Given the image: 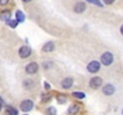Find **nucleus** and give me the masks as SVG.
Returning a JSON list of instances; mask_svg holds the SVG:
<instances>
[{"mask_svg": "<svg viewBox=\"0 0 123 115\" xmlns=\"http://www.w3.org/2000/svg\"><path fill=\"white\" fill-rule=\"evenodd\" d=\"M100 61H102L103 65L109 66V65H111V64L114 62V55H112L111 53H109V52H105L104 54H102V56H100Z\"/></svg>", "mask_w": 123, "mask_h": 115, "instance_id": "nucleus-1", "label": "nucleus"}, {"mask_svg": "<svg viewBox=\"0 0 123 115\" xmlns=\"http://www.w3.org/2000/svg\"><path fill=\"white\" fill-rule=\"evenodd\" d=\"M102 83H103V80H102L100 77H92L90 79V88L97 90V89H99L102 86Z\"/></svg>", "mask_w": 123, "mask_h": 115, "instance_id": "nucleus-2", "label": "nucleus"}, {"mask_svg": "<svg viewBox=\"0 0 123 115\" xmlns=\"http://www.w3.org/2000/svg\"><path fill=\"white\" fill-rule=\"evenodd\" d=\"M32 108H34V102L30 101V100H25V101H23V102L20 103V109H22L24 113L30 112Z\"/></svg>", "mask_w": 123, "mask_h": 115, "instance_id": "nucleus-3", "label": "nucleus"}, {"mask_svg": "<svg viewBox=\"0 0 123 115\" xmlns=\"http://www.w3.org/2000/svg\"><path fill=\"white\" fill-rule=\"evenodd\" d=\"M100 70V64L98 62V61H91L88 65H87V71L90 72V73H96V72H98Z\"/></svg>", "mask_w": 123, "mask_h": 115, "instance_id": "nucleus-4", "label": "nucleus"}, {"mask_svg": "<svg viewBox=\"0 0 123 115\" xmlns=\"http://www.w3.org/2000/svg\"><path fill=\"white\" fill-rule=\"evenodd\" d=\"M25 71L28 74H35L38 71V65L36 62H30L25 66Z\"/></svg>", "mask_w": 123, "mask_h": 115, "instance_id": "nucleus-5", "label": "nucleus"}, {"mask_svg": "<svg viewBox=\"0 0 123 115\" xmlns=\"http://www.w3.org/2000/svg\"><path fill=\"white\" fill-rule=\"evenodd\" d=\"M30 54H31V49H30L29 46L20 47V49H19V56L22 59H26L28 56H30Z\"/></svg>", "mask_w": 123, "mask_h": 115, "instance_id": "nucleus-6", "label": "nucleus"}, {"mask_svg": "<svg viewBox=\"0 0 123 115\" xmlns=\"http://www.w3.org/2000/svg\"><path fill=\"white\" fill-rule=\"evenodd\" d=\"M115 92V86L111 84H106L105 86H103V94L106 96H111Z\"/></svg>", "mask_w": 123, "mask_h": 115, "instance_id": "nucleus-7", "label": "nucleus"}, {"mask_svg": "<svg viewBox=\"0 0 123 115\" xmlns=\"http://www.w3.org/2000/svg\"><path fill=\"white\" fill-rule=\"evenodd\" d=\"M72 85H73V78H71V77H67L61 81V86L63 89H69Z\"/></svg>", "mask_w": 123, "mask_h": 115, "instance_id": "nucleus-8", "label": "nucleus"}, {"mask_svg": "<svg viewBox=\"0 0 123 115\" xmlns=\"http://www.w3.org/2000/svg\"><path fill=\"white\" fill-rule=\"evenodd\" d=\"M85 10H86V5H85V2H82V1L77 2L75 6H74V11H75L77 13H82Z\"/></svg>", "mask_w": 123, "mask_h": 115, "instance_id": "nucleus-9", "label": "nucleus"}, {"mask_svg": "<svg viewBox=\"0 0 123 115\" xmlns=\"http://www.w3.org/2000/svg\"><path fill=\"white\" fill-rule=\"evenodd\" d=\"M54 48H55V44H54V42H47V43L43 46L42 50H43V52H47V53H49V52H53V50H54Z\"/></svg>", "mask_w": 123, "mask_h": 115, "instance_id": "nucleus-10", "label": "nucleus"}, {"mask_svg": "<svg viewBox=\"0 0 123 115\" xmlns=\"http://www.w3.org/2000/svg\"><path fill=\"white\" fill-rule=\"evenodd\" d=\"M10 18H11V12L10 11H4L0 13V19H2L4 22H10Z\"/></svg>", "mask_w": 123, "mask_h": 115, "instance_id": "nucleus-11", "label": "nucleus"}, {"mask_svg": "<svg viewBox=\"0 0 123 115\" xmlns=\"http://www.w3.org/2000/svg\"><path fill=\"white\" fill-rule=\"evenodd\" d=\"M78 110H79V106H78V104H72V106H69V108H68V114L74 115L78 113Z\"/></svg>", "mask_w": 123, "mask_h": 115, "instance_id": "nucleus-12", "label": "nucleus"}, {"mask_svg": "<svg viewBox=\"0 0 123 115\" xmlns=\"http://www.w3.org/2000/svg\"><path fill=\"white\" fill-rule=\"evenodd\" d=\"M16 20H17L18 23L25 20V16H24V13H23L22 11H17V12H16Z\"/></svg>", "mask_w": 123, "mask_h": 115, "instance_id": "nucleus-13", "label": "nucleus"}, {"mask_svg": "<svg viewBox=\"0 0 123 115\" xmlns=\"http://www.w3.org/2000/svg\"><path fill=\"white\" fill-rule=\"evenodd\" d=\"M6 112L8 115H18V112L14 108H12L11 106H6Z\"/></svg>", "mask_w": 123, "mask_h": 115, "instance_id": "nucleus-14", "label": "nucleus"}, {"mask_svg": "<svg viewBox=\"0 0 123 115\" xmlns=\"http://www.w3.org/2000/svg\"><path fill=\"white\" fill-rule=\"evenodd\" d=\"M23 85H24V88H26V89H31V88L34 86V81L30 80V79H25V80L23 81Z\"/></svg>", "mask_w": 123, "mask_h": 115, "instance_id": "nucleus-15", "label": "nucleus"}, {"mask_svg": "<svg viewBox=\"0 0 123 115\" xmlns=\"http://www.w3.org/2000/svg\"><path fill=\"white\" fill-rule=\"evenodd\" d=\"M8 25H10L11 28H13V29H14V28H17V25H18V22H17L16 19H13V20H10V22H8Z\"/></svg>", "mask_w": 123, "mask_h": 115, "instance_id": "nucleus-16", "label": "nucleus"}, {"mask_svg": "<svg viewBox=\"0 0 123 115\" xmlns=\"http://www.w3.org/2000/svg\"><path fill=\"white\" fill-rule=\"evenodd\" d=\"M73 96L77 97V98H84L85 97V94L84 92H73Z\"/></svg>", "mask_w": 123, "mask_h": 115, "instance_id": "nucleus-17", "label": "nucleus"}, {"mask_svg": "<svg viewBox=\"0 0 123 115\" xmlns=\"http://www.w3.org/2000/svg\"><path fill=\"white\" fill-rule=\"evenodd\" d=\"M88 2H91V4H93V5H97V6H102V2L99 1V0H87Z\"/></svg>", "mask_w": 123, "mask_h": 115, "instance_id": "nucleus-18", "label": "nucleus"}, {"mask_svg": "<svg viewBox=\"0 0 123 115\" xmlns=\"http://www.w3.org/2000/svg\"><path fill=\"white\" fill-rule=\"evenodd\" d=\"M48 112H49V114L50 115H56V109L53 108V107H50V108L48 109Z\"/></svg>", "mask_w": 123, "mask_h": 115, "instance_id": "nucleus-19", "label": "nucleus"}, {"mask_svg": "<svg viewBox=\"0 0 123 115\" xmlns=\"http://www.w3.org/2000/svg\"><path fill=\"white\" fill-rule=\"evenodd\" d=\"M57 101H59V103H65L67 100H66V97H62V96H59L57 97Z\"/></svg>", "mask_w": 123, "mask_h": 115, "instance_id": "nucleus-20", "label": "nucleus"}, {"mask_svg": "<svg viewBox=\"0 0 123 115\" xmlns=\"http://www.w3.org/2000/svg\"><path fill=\"white\" fill-rule=\"evenodd\" d=\"M48 100H50V95H43L42 101H48Z\"/></svg>", "mask_w": 123, "mask_h": 115, "instance_id": "nucleus-21", "label": "nucleus"}, {"mask_svg": "<svg viewBox=\"0 0 123 115\" xmlns=\"http://www.w3.org/2000/svg\"><path fill=\"white\" fill-rule=\"evenodd\" d=\"M103 1H104V4H106V5H111L115 0H103Z\"/></svg>", "mask_w": 123, "mask_h": 115, "instance_id": "nucleus-22", "label": "nucleus"}, {"mask_svg": "<svg viewBox=\"0 0 123 115\" xmlns=\"http://www.w3.org/2000/svg\"><path fill=\"white\" fill-rule=\"evenodd\" d=\"M7 2H8V0H0V5L1 6H5Z\"/></svg>", "mask_w": 123, "mask_h": 115, "instance_id": "nucleus-23", "label": "nucleus"}, {"mask_svg": "<svg viewBox=\"0 0 123 115\" xmlns=\"http://www.w3.org/2000/svg\"><path fill=\"white\" fill-rule=\"evenodd\" d=\"M44 88H45L47 90H49V89H50V85H49L48 83H44Z\"/></svg>", "mask_w": 123, "mask_h": 115, "instance_id": "nucleus-24", "label": "nucleus"}, {"mask_svg": "<svg viewBox=\"0 0 123 115\" xmlns=\"http://www.w3.org/2000/svg\"><path fill=\"white\" fill-rule=\"evenodd\" d=\"M120 30H121V34H122V35H123V24H122V25H121V29H120Z\"/></svg>", "mask_w": 123, "mask_h": 115, "instance_id": "nucleus-25", "label": "nucleus"}, {"mask_svg": "<svg viewBox=\"0 0 123 115\" xmlns=\"http://www.w3.org/2000/svg\"><path fill=\"white\" fill-rule=\"evenodd\" d=\"M22 1H24V2H30L31 0H22Z\"/></svg>", "mask_w": 123, "mask_h": 115, "instance_id": "nucleus-26", "label": "nucleus"}, {"mask_svg": "<svg viewBox=\"0 0 123 115\" xmlns=\"http://www.w3.org/2000/svg\"><path fill=\"white\" fill-rule=\"evenodd\" d=\"M0 110H1V104H0Z\"/></svg>", "mask_w": 123, "mask_h": 115, "instance_id": "nucleus-27", "label": "nucleus"}, {"mask_svg": "<svg viewBox=\"0 0 123 115\" xmlns=\"http://www.w3.org/2000/svg\"><path fill=\"white\" fill-rule=\"evenodd\" d=\"M122 115H123V110H122Z\"/></svg>", "mask_w": 123, "mask_h": 115, "instance_id": "nucleus-28", "label": "nucleus"}, {"mask_svg": "<svg viewBox=\"0 0 123 115\" xmlns=\"http://www.w3.org/2000/svg\"><path fill=\"white\" fill-rule=\"evenodd\" d=\"M25 115H26V114H25Z\"/></svg>", "mask_w": 123, "mask_h": 115, "instance_id": "nucleus-29", "label": "nucleus"}]
</instances>
